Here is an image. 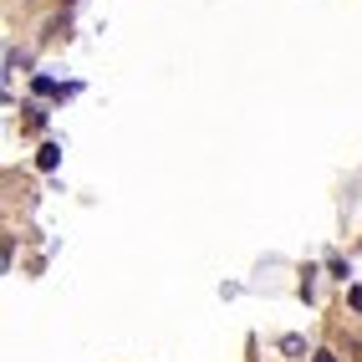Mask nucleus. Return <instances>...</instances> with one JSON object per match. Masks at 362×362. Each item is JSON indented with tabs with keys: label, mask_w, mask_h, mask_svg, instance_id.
Segmentation results:
<instances>
[{
	"label": "nucleus",
	"mask_w": 362,
	"mask_h": 362,
	"mask_svg": "<svg viewBox=\"0 0 362 362\" xmlns=\"http://www.w3.org/2000/svg\"><path fill=\"white\" fill-rule=\"evenodd\" d=\"M41 168H57L62 163V148H57V143H46V148H41V158H36Z\"/></svg>",
	"instance_id": "nucleus-1"
},
{
	"label": "nucleus",
	"mask_w": 362,
	"mask_h": 362,
	"mask_svg": "<svg viewBox=\"0 0 362 362\" xmlns=\"http://www.w3.org/2000/svg\"><path fill=\"white\" fill-rule=\"evenodd\" d=\"M347 301H352V306L362 311V286H352V291H347Z\"/></svg>",
	"instance_id": "nucleus-2"
},
{
	"label": "nucleus",
	"mask_w": 362,
	"mask_h": 362,
	"mask_svg": "<svg viewBox=\"0 0 362 362\" xmlns=\"http://www.w3.org/2000/svg\"><path fill=\"white\" fill-rule=\"evenodd\" d=\"M311 362H337V352H317V357H311Z\"/></svg>",
	"instance_id": "nucleus-3"
}]
</instances>
